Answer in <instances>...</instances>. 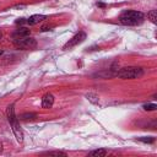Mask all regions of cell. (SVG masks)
<instances>
[{
  "mask_svg": "<svg viewBox=\"0 0 157 157\" xmlns=\"http://www.w3.org/2000/svg\"><path fill=\"white\" fill-rule=\"evenodd\" d=\"M45 18H47V16H45V15L36 13V15H32V16H29V17L27 18V23H28V25H31V26H33V25H37V23L42 22V21H43V20H45Z\"/></svg>",
  "mask_w": 157,
  "mask_h": 157,
  "instance_id": "obj_7",
  "label": "cell"
},
{
  "mask_svg": "<svg viewBox=\"0 0 157 157\" xmlns=\"http://www.w3.org/2000/svg\"><path fill=\"white\" fill-rule=\"evenodd\" d=\"M86 97H87V99H88V101H91V102H93V103H98V97H97L96 94L88 93Z\"/></svg>",
  "mask_w": 157,
  "mask_h": 157,
  "instance_id": "obj_14",
  "label": "cell"
},
{
  "mask_svg": "<svg viewBox=\"0 0 157 157\" xmlns=\"http://www.w3.org/2000/svg\"><path fill=\"white\" fill-rule=\"evenodd\" d=\"M36 117H37V115H36L34 113H25V114H22V115L20 117V119H21V120H33Z\"/></svg>",
  "mask_w": 157,
  "mask_h": 157,
  "instance_id": "obj_12",
  "label": "cell"
},
{
  "mask_svg": "<svg viewBox=\"0 0 157 157\" xmlns=\"http://www.w3.org/2000/svg\"><path fill=\"white\" fill-rule=\"evenodd\" d=\"M1 36H2V34H1V32H0V38H1Z\"/></svg>",
  "mask_w": 157,
  "mask_h": 157,
  "instance_id": "obj_19",
  "label": "cell"
},
{
  "mask_svg": "<svg viewBox=\"0 0 157 157\" xmlns=\"http://www.w3.org/2000/svg\"><path fill=\"white\" fill-rule=\"evenodd\" d=\"M86 39V33L85 32H78V33H76L71 39H69L65 44H64V47H63V49H65V50H67V49H71V48H74V47H76L77 44H80V43H82L83 40Z\"/></svg>",
  "mask_w": 157,
  "mask_h": 157,
  "instance_id": "obj_5",
  "label": "cell"
},
{
  "mask_svg": "<svg viewBox=\"0 0 157 157\" xmlns=\"http://www.w3.org/2000/svg\"><path fill=\"white\" fill-rule=\"evenodd\" d=\"M137 140L141 141V142H145V144H152L155 141V137H152V136H142V137H139Z\"/></svg>",
  "mask_w": 157,
  "mask_h": 157,
  "instance_id": "obj_13",
  "label": "cell"
},
{
  "mask_svg": "<svg viewBox=\"0 0 157 157\" xmlns=\"http://www.w3.org/2000/svg\"><path fill=\"white\" fill-rule=\"evenodd\" d=\"M23 23H27V20H25V18H18V20L16 21V25H23Z\"/></svg>",
  "mask_w": 157,
  "mask_h": 157,
  "instance_id": "obj_16",
  "label": "cell"
},
{
  "mask_svg": "<svg viewBox=\"0 0 157 157\" xmlns=\"http://www.w3.org/2000/svg\"><path fill=\"white\" fill-rule=\"evenodd\" d=\"M13 44L18 49H33L37 47V40L29 36L13 39Z\"/></svg>",
  "mask_w": 157,
  "mask_h": 157,
  "instance_id": "obj_4",
  "label": "cell"
},
{
  "mask_svg": "<svg viewBox=\"0 0 157 157\" xmlns=\"http://www.w3.org/2000/svg\"><path fill=\"white\" fill-rule=\"evenodd\" d=\"M157 108V105L155 103H150V104H145L144 105V109L145 110H155Z\"/></svg>",
  "mask_w": 157,
  "mask_h": 157,
  "instance_id": "obj_15",
  "label": "cell"
},
{
  "mask_svg": "<svg viewBox=\"0 0 157 157\" xmlns=\"http://www.w3.org/2000/svg\"><path fill=\"white\" fill-rule=\"evenodd\" d=\"M6 115H7V120H9L10 125H11V129H12V131H13V134H15L17 141L22 142V141H23V132H22V130H21V128H20L18 119H17L16 115H15V108H13V104H11V105L7 107Z\"/></svg>",
  "mask_w": 157,
  "mask_h": 157,
  "instance_id": "obj_2",
  "label": "cell"
},
{
  "mask_svg": "<svg viewBox=\"0 0 157 157\" xmlns=\"http://www.w3.org/2000/svg\"><path fill=\"white\" fill-rule=\"evenodd\" d=\"M107 153H108L107 150L99 148V150H94V151L90 152V156H93V157H103V156H105Z\"/></svg>",
  "mask_w": 157,
  "mask_h": 157,
  "instance_id": "obj_9",
  "label": "cell"
},
{
  "mask_svg": "<svg viewBox=\"0 0 157 157\" xmlns=\"http://www.w3.org/2000/svg\"><path fill=\"white\" fill-rule=\"evenodd\" d=\"M29 33H31V31H29L28 28H26V27H21V28L16 29V31L12 33V37H13V39H17V38L27 37V36H29Z\"/></svg>",
  "mask_w": 157,
  "mask_h": 157,
  "instance_id": "obj_8",
  "label": "cell"
},
{
  "mask_svg": "<svg viewBox=\"0 0 157 157\" xmlns=\"http://www.w3.org/2000/svg\"><path fill=\"white\" fill-rule=\"evenodd\" d=\"M97 5H98L99 7H104V4H101V2H99V4H97Z\"/></svg>",
  "mask_w": 157,
  "mask_h": 157,
  "instance_id": "obj_17",
  "label": "cell"
},
{
  "mask_svg": "<svg viewBox=\"0 0 157 157\" xmlns=\"http://www.w3.org/2000/svg\"><path fill=\"white\" fill-rule=\"evenodd\" d=\"M54 104V96L52 93H47L43 96L42 98V107L48 109V108H52Z\"/></svg>",
  "mask_w": 157,
  "mask_h": 157,
  "instance_id": "obj_6",
  "label": "cell"
},
{
  "mask_svg": "<svg viewBox=\"0 0 157 157\" xmlns=\"http://www.w3.org/2000/svg\"><path fill=\"white\" fill-rule=\"evenodd\" d=\"M0 55H2V50H0Z\"/></svg>",
  "mask_w": 157,
  "mask_h": 157,
  "instance_id": "obj_18",
  "label": "cell"
},
{
  "mask_svg": "<svg viewBox=\"0 0 157 157\" xmlns=\"http://www.w3.org/2000/svg\"><path fill=\"white\" fill-rule=\"evenodd\" d=\"M42 155H45V156H63V157H65L66 156V153L65 152H63V151H48V152H43Z\"/></svg>",
  "mask_w": 157,
  "mask_h": 157,
  "instance_id": "obj_10",
  "label": "cell"
},
{
  "mask_svg": "<svg viewBox=\"0 0 157 157\" xmlns=\"http://www.w3.org/2000/svg\"><path fill=\"white\" fill-rule=\"evenodd\" d=\"M144 75V69L139 66H126L120 69L117 72V76L123 80H132V78H139Z\"/></svg>",
  "mask_w": 157,
  "mask_h": 157,
  "instance_id": "obj_3",
  "label": "cell"
},
{
  "mask_svg": "<svg viewBox=\"0 0 157 157\" xmlns=\"http://www.w3.org/2000/svg\"><path fill=\"white\" fill-rule=\"evenodd\" d=\"M144 20H145L144 13L135 10L124 11L119 17V21L125 26H137V25H141Z\"/></svg>",
  "mask_w": 157,
  "mask_h": 157,
  "instance_id": "obj_1",
  "label": "cell"
},
{
  "mask_svg": "<svg viewBox=\"0 0 157 157\" xmlns=\"http://www.w3.org/2000/svg\"><path fill=\"white\" fill-rule=\"evenodd\" d=\"M147 18H148L152 23H156V20H157V12H156V10H151V11L147 13Z\"/></svg>",
  "mask_w": 157,
  "mask_h": 157,
  "instance_id": "obj_11",
  "label": "cell"
}]
</instances>
